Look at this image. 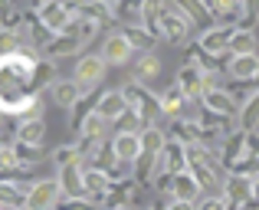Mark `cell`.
Segmentation results:
<instances>
[{
	"label": "cell",
	"mask_w": 259,
	"mask_h": 210,
	"mask_svg": "<svg viewBox=\"0 0 259 210\" xmlns=\"http://www.w3.org/2000/svg\"><path fill=\"white\" fill-rule=\"evenodd\" d=\"M56 197H59L56 181H39V184H33V191L26 194V210H53Z\"/></svg>",
	"instance_id": "obj_1"
},
{
	"label": "cell",
	"mask_w": 259,
	"mask_h": 210,
	"mask_svg": "<svg viewBox=\"0 0 259 210\" xmlns=\"http://www.w3.org/2000/svg\"><path fill=\"white\" fill-rule=\"evenodd\" d=\"M132 56V39L128 36H108L102 50V63H128Z\"/></svg>",
	"instance_id": "obj_2"
},
{
	"label": "cell",
	"mask_w": 259,
	"mask_h": 210,
	"mask_svg": "<svg viewBox=\"0 0 259 210\" xmlns=\"http://www.w3.org/2000/svg\"><path fill=\"white\" fill-rule=\"evenodd\" d=\"M102 76H105V63H102L99 56H85L82 63L76 66V82L79 86H92V82H99Z\"/></svg>",
	"instance_id": "obj_3"
},
{
	"label": "cell",
	"mask_w": 259,
	"mask_h": 210,
	"mask_svg": "<svg viewBox=\"0 0 259 210\" xmlns=\"http://www.w3.org/2000/svg\"><path fill=\"white\" fill-rule=\"evenodd\" d=\"M230 72H233V79H253L259 76V56H233L230 59Z\"/></svg>",
	"instance_id": "obj_4"
},
{
	"label": "cell",
	"mask_w": 259,
	"mask_h": 210,
	"mask_svg": "<svg viewBox=\"0 0 259 210\" xmlns=\"http://www.w3.org/2000/svg\"><path fill=\"white\" fill-rule=\"evenodd\" d=\"M230 50H233V56H253L256 53V36L249 30H236V33H230Z\"/></svg>",
	"instance_id": "obj_5"
},
{
	"label": "cell",
	"mask_w": 259,
	"mask_h": 210,
	"mask_svg": "<svg viewBox=\"0 0 259 210\" xmlns=\"http://www.w3.org/2000/svg\"><path fill=\"white\" fill-rule=\"evenodd\" d=\"M95 115H99L102 121H105V118H118V115H125V96H121V92H108V96L99 102V112H95Z\"/></svg>",
	"instance_id": "obj_6"
},
{
	"label": "cell",
	"mask_w": 259,
	"mask_h": 210,
	"mask_svg": "<svg viewBox=\"0 0 259 210\" xmlns=\"http://www.w3.org/2000/svg\"><path fill=\"white\" fill-rule=\"evenodd\" d=\"M115 154H118L121 161H135L141 154V138L138 135H118V138H115Z\"/></svg>",
	"instance_id": "obj_7"
},
{
	"label": "cell",
	"mask_w": 259,
	"mask_h": 210,
	"mask_svg": "<svg viewBox=\"0 0 259 210\" xmlns=\"http://www.w3.org/2000/svg\"><path fill=\"white\" fill-rule=\"evenodd\" d=\"M174 191H177V200H181V204H190V200L197 197V181L190 178V174H181Z\"/></svg>",
	"instance_id": "obj_8"
},
{
	"label": "cell",
	"mask_w": 259,
	"mask_h": 210,
	"mask_svg": "<svg viewBox=\"0 0 259 210\" xmlns=\"http://www.w3.org/2000/svg\"><path fill=\"white\" fill-rule=\"evenodd\" d=\"M82 184H85L82 171H79L76 164H66V167H63V187H66L69 194H76V191H82Z\"/></svg>",
	"instance_id": "obj_9"
},
{
	"label": "cell",
	"mask_w": 259,
	"mask_h": 210,
	"mask_svg": "<svg viewBox=\"0 0 259 210\" xmlns=\"http://www.w3.org/2000/svg\"><path fill=\"white\" fill-rule=\"evenodd\" d=\"M227 194H230V200L240 204V200H246L249 194H253V184H249L246 178H233V181H230V187H227Z\"/></svg>",
	"instance_id": "obj_10"
},
{
	"label": "cell",
	"mask_w": 259,
	"mask_h": 210,
	"mask_svg": "<svg viewBox=\"0 0 259 210\" xmlns=\"http://www.w3.org/2000/svg\"><path fill=\"white\" fill-rule=\"evenodd\" d=\"M20 138H23L26 145H39V141H43V121H26V125L20 128Z\"/></svg>",
	"instance_id": "obj_11"
},
{
	"label": "cell",
	"mask_w": 259,
	"mask_h": 210,
	"mask_svg": "<svg viewBox=\"0 0 259 210\" xmlns=\"http://www.w3.org/2000/svg\"><path fill=\"white\" fill-rule=\"evenodd\" d=\"M207 105L217 108V112H233V102H230L227 92H207Z\"/></svg>",
	"instance_id": "obj_12"
},
{
	"label": "cell",
	"mask_w": 259,
	"mask_h": 210,
	"mask_svg": "<svg viewBox=\"0 0 259 210\" xmlns=\"http://www.w3.org/2000/svg\"><path fill=\"white\" fill-rule=\"evenodd\" d=\"M43 20H46V23H53V30H63L66 10H63V7H46V10H43Z\"/></svg>",
	"instance_id": "obj_13"
},
{
	"label": "cell",
	"mask_w": 259,
	"mask_h": 210,
	"mask_svg": "<svg viewBox=\"0 0 259 210\" xmlns=\"http://www.w3.org/2000/svg\"><path fill=\"white\" fill-rule=\"evenodd\" d=\"M56 102H59V105H69V102H76V82L56 86Z\"/></svg>",
	"instance_id": "obj_14"
},
{
	"label": "cell",
	"mask_w": 259,
	"mask_h": 210,
	"mask_svg": "<svg viewBox=\"0 0 259 210\" xmlns=\"http://www.w3.org/2000/svg\"><path fill=\"white\" fill-rule=\"evenodd\" d=\"M151 76H158V59L145 56V59H141V66H138V79H151Z\"/></svg>",
	"instance_id": "obj_15"
},
{
	"label": "cell",
	"mask_w": 259,
	"mask_h": 210,
	"mask_svg": "<svg viewBox=\"0 0 259 210\" xmlns=\"http://www.w3.org/2000/svg\"><path fill=\"white\" fill-rule=\"evenodd\" d=\"M243 121H246V125H256L259 121V96L249 99V108H246V115H243Z\"/></svg>",
	"instance_id": "obj_16"
},
{
	"label": "cell",
	"mask_w": 259,
	"mask_h": 210,
	"mask_svg": "<svg viewBox=\"0 0 259 210\" xmlns=\"http://www.w3.org/2000/svg\"><path fill=\"white\" fill-rule=\"evenodd\" d=\"M161 145H164V141H161L158 132H148L145 138H141V151H145V148H154V151H161Z\"/></svg>",
	"instance_id": "obj_17"
},
{
	"label": "cell",
	"mask_w": 259,
	"mask_h": 210,
	"mask_svg": "<svg viewBox=\"0 0 259 210\" xmlns=\"http://www.w3.org/2000/svg\"><path fill=\"white\" fill-rule=\"evenodd\" d=\"M197 79H200V76H197L194 69L184 72V92H197V89H200V82H197Z\"/></svg>",
	"instance_id": "obj_18"
},
{
	"label": "cell",
	"mask_w": 259,
	"mask_h": 210,
	"mask_svg": "<svg viewBox=\"0 0 259 210\" xmlns=\"http://www.w3.org/2000/svg\"><path fill=\"white\" fill-rule=\"evenodd\" d=\"M99 128H102V118H99V115H92V118L85 121V132L89 135H99Z\"/></svg>",
	"instance_id": "obj_19"
},
{
	"label": "cell",
	"mask_w": 259,
	"mask_h": 210,
	"mask_svg": "<svg viewBox=\"0 0 259 210\" xmlns=\"http://www.w3.org/2000/svg\"><path fill=\"white\" fill-rule=\"evenodd\" d=\"M200 210H223V204H220V200H207Z\"/></svg>",
	"instance_id": "obj_20"
}]
</instances>
